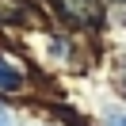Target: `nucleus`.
<instances>
[{
    "instance_id": "obj_1",
    "label": "nucleus",
    "mask_w": 126,
    "mask_h": 126,
    "mask_svg": "<svg viewBox=\"0 0 126 126\" xmlns=\"http://www.w3.org/2000/svg\"><path fill=\"white\" fill-rule=\"evenodd\" d=\"M19 84H23V69H19L12 57L0 54V92H16Z\"/></svg>"
},
{
    "instance_id": "obj_2",
    "label": "nucleus",
    "mask_w": 126,
    "mask_h": 126,
    "mask_svg": "<svg viewBox=\"0 0 126 126\" xmlns=\"http://www.w3.org/2000/svg\"><path fill=\"white\" fill-rule=\"evenodd\" d=\"M61 4H65V12L73 19H95V12H99L95 0H61Z\"/></svg>"
},
{
    "instance_id": "obj_3",
    "label": "nucleus",
    "mask_w": 126,
    "mask_h": 126,
    "mask_svg": "<svg viewBox=\"0 0 126 126\" xmlns=\"http://www.w3.org/2000/svg\"><path fill=\"white\" fill-rule=\"evenodd\" d=\"M107 126H126V111H115V115H107Z\"/></svg>"
},
{
    "instance_id": "obj_4",
    "label": "nucleus",
    "mask_w": 126,
    "mask_h": 126,
    "mask_svg": "<svg viewBox=\"0 0 126 126\" xmlns=\"http://www.w3.org/2000/svg\"><path fill=\"white\" fill-rule=\"evenodd\" d=\"M0 126H12V115H8L4 107H0Z\"/></svg>"
},
{
    "instance_id": "obj_5",
    "label": "nucleus",
    "mask_w": 126,
    "mask_h": 126,
    "mask_svg": "<svg viewBox=\"0 0 126 126\" xmlns=\"http://www.w3.org/2000/svg\"><path fill=\"white\" fill-rule=\"evenodd\" d=\"M122 84H126V69H122Z\"/></svg>"
}]
</instances>
